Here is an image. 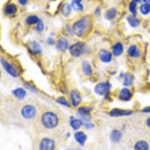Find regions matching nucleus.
Returning a JSON list of instances; mask_svg holds the SVG:
<instances>
[{
  "mask_svg": "<svg viewBox=\"0 0 150 150\" xmlns=\"http://www.w3.org/2000/svg\"><path fill=\"white\" fill-rule=\"evenodd\" d=\"M41 123L46 128L52 129L58 125L59 118L55 112L47 111L41 116Z\"/></svg>",
  "mask_w": 150,
  "mask_h": 150,
  "instance_id": "obj_1",
  "label": "nucleus"
},
{
  "mask_svg": "<svg viewBox=\"0 0 150 150\" xmlns=\"http://www.w3.org/2000/svg\"><path fill=\"white\" fill-rule=\"evenodd\" d=\"M88 26H89V21H88V20L86 18L80 19V20L77 21V22L74 23V32L76 35H77L78 37H81L86 33Z\"/></svg>",
  "mask_w": 150,
  "mask_h": 150,
  "instance_id": "obj_2",
  "label": "nucleus"
},
{
  "mask_svg": "<svg viewBox=\"0 0 150 150\" xmlns=\"http://www.w3.org/2000/svg\"><path fill=\"white\" fill-rule=\"evenodd\" d=\"M36 112L37 111L35 108L31 104L23 106L21 109V115L26 120H33V118L35 117Z\"/></svg>",
  "mask_w": 150,
  "mask_h": 150,
  "instance_id": "obj_3",
  "label": "nucleus"
},
{
  "mask_svg": "<svg viewBox=\"0 0 150 150\" xmlns=\"http://www.w3.org/2000/svg\"><path fill=\"white\" fill-rule=\"evenodd\" d=\"M84 50V45L83 43H77L70 47V53L75 57H79Z\"/></svg>",
  "mask_w": 150,
  "mask_h": 150,
  "instance_id": "obj_4",
  "label": "nucleus"
},
{
  "mask_svg": "<svg viewBox=\"0 0 150 150\" xmlns=\"http://www.w3.org/2000/svg\"><path fill=\"white\" fill-rule=\"evenodd\" d=\"M55 147V143L53 140L50 138H44L41 140L39 145L40 150H53Z\"/></svg>",
  "mask_w": 150,
  "mask_h": 150,
  "instance_id": "obj_5",
  "label": "nucleus"
},
{
  "mask_svg": "<svg viewBox=\"0 0 150 150\" xmlns=\"http://www.w3.org/2000/svg\"><path fill=\"white\" fill-rule=\"evenodd\" d=\"M111 85L108 82L106 83H100L98 84L95 88V92L100 96H103L104 94H106L108 92L110 89Z\"/></svg>",
  "mask_w": 150,
  "mask_h": 150,
  "instance_id": "obj_6",
  "label": "nucleus"
},
{
  "mask_svg": "<svg viewBox=\"0 0 150 150\" xmlns=\"http://www.w3.org/2000/svg\"><path fill=\"white\" fill-rule=\"evenodd\" d=\"M1 62H2V66L4 67V68L5 69V71L12 76V77H17L18 76V73H17V71L16 70V68L14 66H12L11 64H9L8 62L5 61L4 59H1Z\"/></svg>",
  "mask_w": 150,
  "mask_h": 150,
  "instance_id": "obj_7",
  "label": "nucleus"
},
{
  "mask_svg": "<svg viewBox=\"0 0 150 150\" xmlns=\"http://www.w3.org/2000/svg\"><path fill=\"white\" fill-rule=\"evenodd\" d=\"M98 56L99 59L104 63H108L112 60V54H111V53L108 50H100L98 53Z\"/></svg>",
  "mask_w": 150,
  "mask_h": 150,
  "instance_id": "obj_8",
  "label": "nucleus"
},
{
  "mask_svg": "<svg viewBox=\"0 0 150 150\" xmlns=\"http://www.w3.org/2000/svg\"><path fill=\"white\" fill-rule=\"evenodd\" d=\"M71 99L73 106L77 107L81 102V97L80 96V93L77 90H72L71 92Z\"/></svg>",
  "mask_w": 150,
  "mask_h": 150,
  "instance_id": "obj_9",
  "label": "nucleus"
},
{
  "mask_svg": "<svg viewBox=\"0 0 150 150\" xmlns=\"http://www.w3.org/2000/svg\"><path fill=\"white\" fill-rule=\"evenodd\" d=\"M91 108H81L79 109L78 114L79 116H81L83 120L85 121H89L90 120V115H89V112L91 110Z\"/></svg>",
  "mask_w": 150,
  "mask_h": 150,
  "instance_id": "obj_10",
  "label": "nucleus"
},
{
  "mask_svg": "<svg viewBox=\"0 0 150 150\" xmlns=\"http://www.w3.org/2000/svg\"><path fill=\"white\" fill-rule=\"evenodd\" d=\"M132 113L131 110H124L120 109H113L110 111V115L111 116H128Z\"/></svg>",
  "mask_w": 150,
  "mask_h": 150,
  "instance_id": "obj_11",
  "label": "nucleus"
},
{
  "mask_svg": "<svg viewBox=\"0 0 150 150\" xmlns=\"http://www.w3.org/2000/svg\"><path fill=\"white\" fill-rule=\"evenodd\" d=\"M131 96H132V94H131V91L128 89H126V88H124V89H121V91L120 92V100L122 101H129L131 99Z\"/></svg>",
  "mask_w": 150,
  "mask_h": 150,
  "instance_id": "obj_12",
  "label": "nucleus"
},
{
  "mask_svg": "<svg viewBox=\"0 0 150 150\" xmlns=\"http://www.w3.org/2000/svg\"><path fill=\"white\" fill-rule=\"evenodd\" d=\"M29 51L32 52L34 54H39L41 51V48L40 45L38 43L35 42V41H33V42H31L29 45Z\"/></svg>",
  "mask_w": 150,
  "mask_h": 150,
  "instance_id": "obj_13",
  "label": "nucleus"
},
{
  "mask_svg": "<svg viewBox=\"0 0 150 150\" xmlns=\"http://www.w3.org/2000/svg\"><path fill=\"white\" fill-rule=\"evenodd\" d=\"M74 138L75 140H77V143L83 146L85 143L86 140L87 139V137L83 131H78L77 133H75L74 134Z\"/></svg>",
  "mask_w": 150,
  "mask_h": 150,
  "instance_id": "obj_14",
  "label": "nucleus"
},
{
  "mask_svg": "<svg viewBox=\"0 0 150 150\" xmlns=\"http://www.w3.org/2000/svg\"><path fill=\"white\" fill-rule=\"evenodd\" d=\"M128 53L133 58H138L140 56V51L136 45H131L128 50Z\"/></svg>",
  "mask_w": 150,
  "mask_h": 150,
  "instance_id": "obj_15",
  "label": "nucleus"
},
{
  "mask_svg": "<svg viewBox=\"0 0 150 150\" xmlns=\"http://www.w3.org/2000/svg\"><path fill=\"white\" fill-rule=\"evenodd\" d=\"M17 11V5L14 4H9L6 5L4 9V12L6 15H11V14H16Z\"/></svg>",
  "mask_w": 150,
  "mask_h": 150,
  "instance_id": "obj_16",
  "label": "nucleus"
},
{
  "mask_svg": "<svg viewBox=\"0 0 150 150\" xmlns=\"http://www.w3.org/2000/svg\"><path fill=\"white\" fill-rule=\"evenodd\" d=\"M68 43L66 38H61L57 42V45H56V48L61 51H64L68 48Z\"/></svg>",
  "mask_w": 150,
  "mask_h": 150,
  "instance_id": "obj_17",
  "label": "nucleus"
},
{
  "mask_svg": "<svg viewBox=\"0 0 150 150\" xmlns=\"http://www.w3.org/2000/svg\"><path fill=\"white\" fill-rule=\"evenodd\" d=\"M149 146L147 142L144 140H140L137 142L134 145V150H149Z\"/></svg>",
  "mask_w": 150,
  "mask_h": 150,
  "instance_id": "obj_18",
  "label": "nucleus"
},
{
  "mask_svg": "<svg viewBox=\"0 0 150 150\" xmlns=\"http://www.w3.org/2000/svg\"><path fill=\"white\" fill-rule=\"evenodd\" d=\"M110 138V140L112 142L117 143V142H119L122 139V133L120 131H118V130H113L111 132Z\"/></svg>",
  "mask_w": 150,
  "mask_h": 150,
  "instance_id": "obj_19",
  "label": "nucleus"
},
{
  "mask_svg": "<svg viewBox=\"0 0 150 150\" xmlns=\"http://www.w3.org/2000/svg\"><path fill=\"white\" fill-rule=\"evenodd\" d=\"M82 69H83V72L84 74H85L86 76L89 77V76L92 74V68H91L90 65H89L88 62L86 61L83 62Z\"/></svg>",
  "mask_w": 150,
  "mask_h": 150,
  "instance_id": "obj_20",
  "label": "nucleus"
},
{
  "mask_svg": "<svg viewBox=\"0 0 150 150\" xmlns=\"http://www.w3.org/2000/svg\"><path fill=\"white\" fill-rule=\"evenodd\" d=\"M112 52L115 56H120L123 52V45L121 43H116L112 47Z\"/></svg>",
  "mask_w": 150,
  "mask_h": 150,
  "instance_id": "obj_21",
  "label": "nucleus"
},
{
  "mask_svg": "<svg viewBox=\"0 0 150 150\" xmlns=\"http://www.w3.org/2000/svg\"><path fill=\"white\" fill-rule=\"evenodd\" d=\"M127 20H128V23L130 24L131 27H137L140 25V20L137 18L135 16H129V17H128Z\"/></svg>",
  "mask_w": 150,
  "mask_h": 150,
  "instance_id": "obj_22",
  "label": "nucleus"
},
{
  "mask_svg": "<svg viewBox=\"0 0 150 150\" xmlns=\"http://www.w3.org/2000/svg\"><path fill=\"white\" fill-rule=\"evenodd\" d=\"M82 2V0H72L71 6L74 10L77 11H81L83 10V6L80 2Z\"/></svg>",
  "mask_w": 150,
  "mask_h": 150,
  "instance_id": "obj_23",
  "label": "nucleus"
},
{
  "mask_svg": "<svg viewBox=\"0 0 150 150\" xmlns=\"http://www.w3.org/2000/svg\"><path fill=\"white\" fill-rule=\"evenodd\" d=\"M13 94L16 98L19 99H23L26 95V91L24 90L23 88H18V89H16L15 90L13 91Z\"/></svg>",
  "mask_w": 150,
  "mask_h": 150,
  "instance_id": "obj_24",
  "label": "nucleus"
},
{
  "mask_svg": "<svg viewBox=\"0 0 150 150\" xmlns=\"http://www.w3.org/2000/svg\"><path fill=\"white\" fill-rule=\"evenodd\" d=\"M140 11L143 15H147L150 13V4L145 3L140 5Z\"/></svg>",
  "mask_w": 150,
  "mask_h": 150,
  "instance_id": "obj_25",
  "label": "nucleus"
},
{
  "mask_svg": "<svg viewBox=\"0 0 150 150\" xmlns=\"http://www.w3.org/2000/svg\"><path fill=\"white\" fill-rule=\"evenodd\" d=\"M39 22V18L37 16L30 15L26 19V23L28 25H33Z\"/></svg>",
  "mask_w": 150,
  "mask_h": 150,
  "instance_id": "obj_26",
  "label": "nucleus"
},
{
  "mask_svg": "<svg viewBox=\"0 0 150 150\" xmlns=\"http://www.w3.org/2000/svg\"><path fill=\"white\" fill-rule=\"evenodd\" d=\"M116 16V10L115 8H110L106 12L105 17L109 21H111L112 19H114Z\"/></svg>",
  "mask_w": 150,
  "mask_h": 150,
  "instance_id": "obj_27",
  "label": "nucleus"
},
{
  "mask_svg": "<svg viewBox=\"0 0 150 150\" xmlns=\"http://www.w3.org/2000/svg\"><path fill=\"white\" fill-rule=\"evenodd\" d=\"M71 11V5L68 3H65L62 5V13L65 17H67L70 14Z\"/></svg>",
  "mask_w": 150,
  "mask_h": 150,
  "instance_id": "obj_28",
  "label": "nucleus"
},
{
  "mask_svg": "<svg viewBox=\"0 0 150 150\" xmlns=\"http://www.w3.org/2000/svg\"><path fill=\"white\" fill-rule=\"evenodd\" d=\"M82 125V121L80 120H71V126L74 130L79 129Z\"/></svg>",
  "mask_w": 150,
  "mask_h": 150,
  "instance_id": "obj_29",
  "label": "nucleus"
},
{
  "mask_svg": "<svg viewBox=\"0 0 150 150\" xmlns=\"http://www.w3.org/2000/svg\"><path fill=\"white\" fill-rule=\"evenodd\" d=\"M133 80H134V77L131 74H126L125 76V80L124 82H123V84L125 86H130L133 83Z\"/></svg>",
  "mask_w": 150,
  "mask_h": 150,
  "instance_id": "obj_30",
  "label": "nucleus"
},
{
  "mask_svg": "<svg viewBox=\"0 0 150 150\" xmlns=\"http://www.w3.org/2000/svg\"><path fill=\"white\" fill-rule=\"evenodd\" d=\"M129 11H131V13L133 14V16L136 17L137 15V2H132L129 4Z\"/></svg>",
  "mask_w": 150,
  "mask_h": 150,
  "instance_id": "obj_31",
  "label": "nucleus"
},
{
  "mask_svg": "<svg viewBox=\"0 0 150 150\" xmlns=\"http://www.w3.org/2000/svg\"><path fill=\"white\" fill-rule=\"evenodd\" d=\"M56 102L59 103V104H62V105H65L66 106V107H69V103L67 101L66 99L65 98H62V97H60L59 98L56 99Z\"/></svg>",
  "mask_w": 150,
  "mask_h": 150,
  "instance_id": "obj_32",
  "label": "nucleus"
},
{
  "mask_svg": "<svg viewBox=\"0 0 150 150\" xmlns=\"http://www.w3.org/2000/svg\"><path fill=\"white\" fill-rule=\"evenodd\" d=\"M37 29L38 31H39V32H41V31H43V29H44V23H43L42 21H39L38 24Z\"/></svg>",
  "mask_w": 150,
  "mask_h": 150,
  "instance_id": "obj_33",
  "label": "nucleus"
},
{
  "mask_svg": "<svg viewBox=\"0 0 150 150\" xmlns=\"http://www.w3.org/2000/svg\"><path fill=\"white\" fill-rule=\"evenodd\" d=\"M85 126L87 129H91V128H93L94 125L92 124H91V123H86V124L85 125Z\"/></svg>",
  "mask_w": 150,
  "mask_h": 150,
  "instance_id": "obj_34",
  "label": "nucleus"
},
{
  "mask_svg": "<svg viewBox=\"0 0 150 150\" xmlns=\"http://www.w3.org/2000/svg\"><path fill=\"white\" fill-rule=\"evenodd\" d=\"M19 2H20V4L22 5H25L27 4V1L28 0H18Z\"/></svg>",
  "mask_w": 150,
  "mask_h": 150,
  "instance_id": "obj_35",
  "label": "nucleus"
},
{
  "mask_svg": "<svg viewBox=\"0 0 150 150\" xmlns=\"http://www.w3.org/2000/svg\"><path fill=\"white\" fill-rule=\"evenodd\" d=\"M143 112H150V107H146L143 110Z\"/></svg>",
  "mask_w": 150,
  "mask_h": 150,
  "instance_id": "obj_36",
  "label": "nucleus"
},
{
  "mask_svg": "<svg viewBox=\"0 0 150 150\" xmlns=\"http://www.w3.org/2000/svg\"><path fill=\"white\" fill-rule=\"evenodd\" d=\"M146 125L149 128H150V117H149L148 120H146Z\"/></svg>",
  "mask_w": 150,
  "mask_h": 150,
  "instance_id": "obj_37",
  "label": "nucleus"
},
{
  "mask_svg": "<svg viewBox=\"0 0 150 150\" xmlns=\"http://www.w3.org/2000/svg\"><path fill=\"white\" fill-rule=\"evenodd\" d=\"M143 1L145 2V3H150V0H143Z\"/></svg>",
  "mask_w": 150,
  "mask_h": 150,
  "instance_id": "obj_38",
  "label": "nucleus"
},
{
  "mask_svg": "<svg viewBox=\"0 0 150 150\" xmlns=\"http://www.w3.org/2000/svg\"><path fill=\"white\" fill-rule=\"evenodd\" d=\"M133 1L135 2H140V0H133Z\"/></svg>",
  "mask_w": 150,
  "mask_h": 150,
  "instance_id": "obj_39",
  "label": "nucleus"
}]
</instances>
